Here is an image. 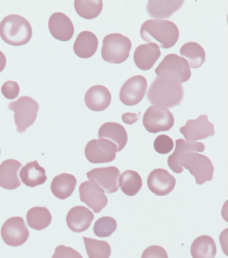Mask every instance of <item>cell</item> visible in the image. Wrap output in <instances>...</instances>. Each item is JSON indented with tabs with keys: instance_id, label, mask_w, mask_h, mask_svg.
Returning a JSON list of instances; mask_svg holds the SVG:
<instances>
[{
	"instance_id": "obj_12",
	"label": "cell",
	"mask_w": 228,
	"mask_h": 258,
	"mask_svg": "<svg viewBox=\"0 0 228 258\" xmlns=\"http://www.w3.org/2000/svg\"><path fill=\"white\" fill-rule=\"evenodd\" d=\"M79 191L80 201L95 213L101 212L108 204V198L105 192L94 180L82 182Z\"/></svg>"
},
{
	"instance_id": "obj_19",
	"label": "cell",
	"mask_w": 228,
	"mask_h": 258,
	"mask_svg": "<svg viewBox=\"0 0 228 258\" xmlns=\"http://www.w3.org/2000/svg\"><path fill=\"white\" fill-rule=\"evenodd\" d=\"M111 95L108 88L97 85L89 88L85 95V103L89 110L103 111L110 106Z\"/></svg>"
},
{
	"instance_id": "obj_33",
	"label": "cell",
	"mask_w": 228,
	"mask_h": 258,
	"mask_svg": "<svg viewBox=\"0 0 228 258\" xmlns=\"http://www.w3.org/2000/svg\"><path fill=\"white\" fill-rule=\"evenodd\" d=\"M117 229L116 220L110 217H103L99 218L94 225V233L100 238L110 237Z\"/></svg>"
},
{
	"instance_id": "obj_36",
	"label": "cell",
	"mask_w": 228,
	"mask_h": 258,
	"mask_svg": "<svg viewBox=\"0 0 228 258\" xmlns=\"http://www.w3.org/2000/svg\"><path fill=\"white\" fill-rule=\"evenodd\" d=\"M53 258H83L82 255L72 247L59 246L56 247Z\"/></svg>"
},
{
	"instance_id": "obj_11",
	"label": "cell",
	"mask_w": 228,
	"mask_h": 258,
	"mask_svg": "<svg viewBox=\"0 0 228 258\" xmlns=\"http://www.w3.org/2000/svg\"><path fill=\"white\" fill-rule=\"evenodd\" d=\"M147 90V80L141 75L131 77L122 85L120 100L124 105L134 106L140 103Z\"/></svg>"
},
{
	"instance_id": "obj_14",
	"label": "cell",
	"mask_w": 228,
	"mask_h": 258,
	"mask_svg": "<svg viewBox=\"0 0 228 258\" xmlns=\"http://www.w3.org/2000/svg\"><path fill=\"white\" fill-rule=\"evenodd\" d=\"M87 176L88 180H94L104 192L112 194L119 190L120 171L117 167L95 168L89 171Z\"/></svg>"
},
{
	"instance_id": "obj_4",
	"label": "cell",
	"mask_w": 228,
	"mask_h": 258,
	"mask_svg": "<svg viewBox=\"0 0 228 258\" xmlns=\"http://www.w3.org/2000/svg\"><path fill=\"white\" fill-rule=\"evenodd\" d=\"M179 165L182 168L189 170L191 175L195 178L198 185H202L213 179L214 166L207 156L198 152H188L180 156Z\"/></svg>"
},
{
	"instance_id": "obj_21",
	"label": "cell",
	"mask_w": 228,
	"mask_h": 258,
	"mask_svg": "<svg viewBox=\"0 0 228 258\" xmlns=\"http://www.w3.org/2000/svg\"><path fill=\"white\" fill-rule=\"evenodd\" d=\"M205 150V146L201 142H187L184 139L176 140V148L173 153L169 156L167 160L168 167L176 174H181L183 172L182 167L179 165L180 156L188 153V152H202Z\"/></svg>"
},
{
	"instance_id": "obj_8",
	"label": "cell",
	"mask_w": 228,
	"mask_h": 258,
	"mask_svg": "<svg viewBox=\"0 0 228 258\" xmlns=\"http://www.w3.org/2000/svg\"><path fill=\"white\" fill-rule=\"evenodd\" d=\"M1 238L10 247H20L29 239L30 232L24 219L21 217L8 218L1 227Z\"/></svg>"
},
{
	"instance_id": "obj_7",
	"label": "cell",
	"mask_w": 228,
	"mask_h": 258,
	"mask_svg": "<svg viewBox=\"0 0 228 258\" xmlns=\"http://www.w3.org/2000/svg\"><path fill=\"white\" fill-rule=\"evenodd\" d=\"M156 75L168 78L179 83L187 82L191 78V70L187 61L177 54L171 53L165 57L155 70Z\"/></svg>"
},
{
	"instance_id": "obj_22",
	"label": "cell",
	"mask_w": 228,
	"mask_h": 258,
	"mask_svg": "<svg viewBox=\"0 0 228 258\" xmlns=\"http://www.w3.org/2000/svg\"><path fill=\"white\" fill-rule=\"evenodd\" d=\"M98 48V39L91 31H85L78 35L73 44V51L81 59L91 58Z\"/></svg>"
},
{
	"instance_id": "obj_34",
	"label": "cell",
	"mask_w": 228,
	"mask_h": 258,
	"mask_svg": "<svg viewBox=\"0 0 228 258\" xmlns=\"http://www.w3.org/2000/svg\"><path fill=\"white\" fill-rule=\"evenodd\" d=\"M156 152L160 154H167L173 150L174 143L171 137L167 135H160L156 137L153 144Z\"/></svg>"
},
{
	"instance_id": "obj_20",
	"label": "cell",
	"mask_w": 228,
	"mask_h": 258,
	"mask_svg": "<svg viewBox=\"0 0 228 258\" xmlns=\"http://www.w3.org/2000/svg\"><path fill=\"white\" fill-rule=\"evenodd\" d=\"M22 164L16 160H7L0 164V187L5 190H16L21 185L18 177Z\"/></svg>"
},
{
	"instance_id": "obj_28",
	"label": "cell",
	"mask_w": 228,
	"mask_h": 258,
	"mask_svg": "<svg viewBox=\"0 0 228 258\" xmlns=\"http://www.w3.org/2000/svg\"><path fill=\"white\" fill-rule=\"evenodd\" d=\"M180 55L193 69L200 68L206 60V53L202 46L195 42H188L180 48Z\"/></svg>"
},
{
	"instance_id": "obj_26",
	"label": "cell",
	"mask_w": 228,
	"mask_h": 258,
	"mask_svg": "<svg viewBox=\"0 0 228 258\" xmlns=\"http://www.w3.org/2000/svg\"><path fill=\"white\" fill-rule=\"evenodd\" d=\"M76 184L75 176L70 174H61L53 178L51 183V190L55 197L65 200L73 194Z\"/></svg>"
},
{
	"instance_id": "obj_31",
	"label": "cell",
	"mask_w": 228,
	"mask_h": 258,
	"mask_svg": "<svg viewBox=\"0 0 228 258\" xmlns=\"http://www.w3.org/2000/svg\"><path fill=\"white\" fill-rule=\"evenodd\" d=\"M102 0L88 1V0H75L74 8L77 14L84 19L91 20L96 18L103 10Z\"/></svg>"
},
{
	"instance_id": "obj_2",
	"label": "cell",
	"mask_w": 228,
	"mask_h": 258,
	"mask_svg": "<svg viewBox=\"0 0 228 258\" xmlns=\"http://www.w3.org/2000/svg\"><path fill=\"white\" fill-rule=\"evenodd\" d=\"M141 38L148 43H154L163 49H169L176 45L179 38V28L167 20L152 19L143 23Z\"/></svg>"
},
{
	"instance_id": "obj_38",
	"label": "cell",
	"mask_w": 228,
	"mask_h": 258,
	"mask_svg": "<svg viewBox=\"0 0 228 258\" xmlns=\"http://www.w3.org/2000/svg\"><path fill=\"white\" fill-rule=\"evenodd\" d=\"M140 113H125L122 115V120L128 125H132L135 122L137 121V119L139 118Z\"/></svg>"
},
{
	"instance_id": "obj_32",
	"label": "cell",
	"mask_w": 228,
	"mask_h": 258,
	"mask_svg": "<svg viewBox=\"0 0 228 258\" xmlns=\"http://www.w3.org/2000/svg\"><path fill=\"white\" fill-rule=\"evenodd\" d=\"M83 241L88 258H110L111 247L109 243L86 237H83Z\"/></svg>"
},
{
	"instance_id": "obj_17",
	"label": "cell",
	"mask_w": 228,
	"mask_h": 258,
	"mask_svg": "<svg viewBox=\"0 0 228 258\" xmlns=\"http://www.w3.org/2000/svg\"><path fill=\"white\" fill-rule=\"evenodd\" d=\"M94 214L84 206H76L69 210L66 224L70 230L74 232H85L90 227L94 220Z\"/></svg>"
},
{
	"instance_id": "obj_23",
	"label": "cell",
	"mask_w": 228,
	"mask_h": 258,
	"mask_svg": "<svg viewBox=\"0 0 228 258\" xmlns=\"http://www.w3.org/2000/svg\"><path fill=\"white\" fill-rule=\"evenodd\" d=\"M20 178L24 185L35 188L46 182L47 176L45 168L38 164L37 160L27 163L20 171Z\"/></svg>"
},
{
	"instance_id": "obj_24",
	"label": "cell",
	"mask_w": 228,
	"mask_h": 258,
	"mask_svg": "<svg viewBox=\"0 0 228 258\" xmlns=\"http://www.w3.org/2000/svg\"><path fill=\"white\" fill-rule=\"evenodd\" d=\"M184 4L183 0H168V1H154L151 0L147 3V12L150 16L156 19L169 18L176 11Z\"/></svg>"
},
{
	"instance_id": "obj_40",
	"label": "cell",
	"mask_w": 228,
	"mask_h": 258,
	"mask_svg": "<svg viewBox=\"0 0 228 258\" xmlns=\"http://www.w3.org/2000/svg\"></svg>"
},
{
	"instance_id": "obj_13",
	"label": "cell",
	"mask_w": 228,
	"mask_h": 258,
	"mask_svg": "<svg viewBox=\"0 0 228 258\" xmlns=\"http://www.w3.org/2000/svg\"><path fill=\"white\" fill-rule=\"evenodd\" d=\"M179 132L186 138V141L194 143L214 136L215 127L212 123L209 121L207 115H202L197 119L187 120V124L180 127Z\"/></svg>"
},
{
	"instance_id": "obj_27",
	"label": "cell",
	"mask_w": 228,
	"mask_h": 258,
	"mask_svg": "<svg viewBox=\"0 0 228 258\" xmlns=\"http://www.w3.org/2000/svg\"><path fill=\"white\" fill-rule=\"evenodd\" d=\"M191 254L193 258H215L217 254L216 243L209 236H200L191 246Z\"/></svg>"
},
{
	"instance_id": "obj_9",
	"label": "cell",
	"mask_w": 228,
	"mask_h": 258,
	"mask_svg": "<svg viewBox=\"0 0 228 258\" xmlns=\"http://www.w3.org/2000/svg\"><path fill=\"white\" fill-rule=\"evenodd\" d=\"M117 146L104 138L89 141L85 148L87 160L93 164L110 163L116 158Z\"/></svg>"
},
{
	"instance_id": "obj_25",
	"label": "cell",
	"mask_w": 228,
	"mask_h": 258,
	"mask_svg": "<svg viewBox=\"0 0 228 258\" xmlns=\"http://www.w3.org/2000/svg\"><path fill=\"white\" fill-rule=\"evenodd\" d=\"M98 137L111 141L117 146V152H121L128 142V135L125 128L122 125L113 122L103 124L99 129Z\"/></svg>"
},
{
	"instance_id": "obj_18",
	"label": "cell",
	"mask_w": 228,
	"mask_h": 258,
	"mask_svg": "<svg viewBox=\"0 0 228 258\" xmlns=\"http://www.w3.org/2000/svg\"><path fill=\"white\" fill-rule=\"evenodd\" d=\"M161 55L160 47L154 43H148L137 47L134 53V62L137 68L148 71L155 64Z\"/></svg>"
},
{
	"instance_id": "obj_35",
	"label": "cell",
	"mask_w": 228,
	"mask_h": 258,
	"mask_svg": "<svg viewBox=\"0 0 228 258\" xmlns=\"http://www.w3.org/2000/svg\"><path fill=\"white\" fill-rule=\"evenodd\" d=\"M19 85L16 81H7L1 87V93L5 98L14 100L19 95Z\"/></svg>"
},
{
	"instance_id": "obj_5",
	"label": "cell",
	"mask_w": 228,
	"mask_h": 258,
	"mask_svg": "<svg viewBox=\"0 0 228 258\" xmlns=\"http://www.w3.org/2000/svg\"><path fill=\"white\" fill-rule=\"evenodd\" d=\"M132 45L130 38L119 33L107 35L103 38L102 57L103 61L121 64L130 57Z\"/></svg>"
},
{
	"instance_id": "obj_15",
	"label": "cell",
	"mask_w": 228,
	"mask_h": 258,
	"mask_svg": "<svg viewBox=\"0 0 228 258\" xmlns=\"http://www.w3.org/2000/svg\"><path fill=\"white\" fill-rule=\"evenodd\" d=\"M149 190L158 196H165L174 190L176 180L166 169L158 168L152 171L147 178Z\"/></svg>"
},
{
	"instance_id": "obj_10",
	"label": "cell",
	"mask_w": 228,
	"mask_h": 258,
	"mask_svg": "<svg viewBox=\"0 0 228 258\" xmlns=\"http://www.w3.org/2000/svg\"><path fill=\"white\" fill-rule=\"evenodd\" d=\"M143 125L150 133L168 131L174 125L170 110L158 106L149 107L143 117Z\"/></svg>"
},
{
	"instance_id": "obj_30",
	"label": "cell",
	"mask_w": 228,
	"mask_h": 258,
	"mask_svg": "<svg viewBox=\"0 0 228 258\" xmlns=\"http://www.w3.org/2000/svg\"><path fill=\"white\" fill-rule=\"evenodd\" d=\"M143 182L140 175L133 170H127L120 175L119 187L128 196H134L140 191Z\"/></svg>"
},
{
	"instance_id": "obj_37",
	"label": "cell",
	"mask_w": 228,
	"mask_h": 258,
	"mask_svg": "<svg viewBox=\"0 0 228 258\" xmlns=\"http://www.w3.org/2000/svg\"><path fill=\"white\" fill-rule=\"evenodd\" d=\"M141 258H168L167 251L160 246H152L144 251Z\"/></svg>"
},
{
	"instance_id": "obj_29",
	"label": "cell",
	"mask_w": 228,
	"mask_h": 258,
	"mask_svg": "<svg viewBox=\"0 0 228 258\" xmlns=\"http://www.w3.org/2000/svg\"><path fill=\"white\" fill-rule=\"evenodd\" d=\"M27 224L36 230L42 231L48 227L52 222V215L46 207H34L27 212Z\"/></svg>"
},
{
	"instance_id": "obj_16",
	"label": "cell",
	"mask_w": 228,
	"mask_h": 258,
	"mask_svg": "<svg viewBox=\"0 0 228 258\" xmlns=\"http://www.w3.org/2000/svg\"><path fill=\"white\" fill-rule=\"evenodd\" d=\"M50 33L59 41L71 40L74 35V26L71 19L64 13H54L48 22Z\"/></svg>"
},
{
	"instance_id": "obj_39",
	"label": "cell",
	"mask_w": 228,
	"mask_h": 258,
	"mask_svg": "<svg viewBox=\"0 0 228 258\" xmlns=\"http://www.w3.org/2000/svg\"><path fill=\"white\" fill-rule=\"evenodd\" d=\"M6 64H7L6 56H5L4 53L0 51V73L4 70L5 67H6Z\"/></svg>"
},
{
	"instance_id": "obj_1",
	"label": "cell",
	"mask_w": 228,
	"mask_h": 258,
	"mask_svg": "<svg viewBox=\"0 0 228 258\" xmlns=\"http://www.w3.org/2000/svg\"><path fill=\"white\" fill-rule=\"evenodd\" d=\"M183 97L182 85L164 77H157L151 84L147 93V99L153 106L165 109L178 106L182 102Z\"/></svg>"
},
{
	"instance_id": "obj_3",
	"label": "cell",
	"mask_w": 228,
	"mask_h": 258,
	"mask_svg": "<svg viewBox=\"0 0 228 258\" xmlns=\"http://www.w3.org/2000/svg\"><path fill=\"white\" fill-rule=\"evenodd\" d=\"M0 37L10 46L26 45L32 37L31 23L18 15L6 16L0 23Z\"/></svg>"
},
{
	"instance_id": "obj_6",
	"label": "cell",
	"mask_w": 228,
	"mask_h": 258,
	"mask_svg": "<svg viewBox=\"0 0 228 258\" xmlns=\"http://www.w3.org/2000/svg\"><path fill=\"white\" fill-rule=\"evenodd\" d=\"M8 109L15 112V123L17 131L23 133L36 121L39 105L31 97L23 96L16 102L9 103Z\"/></svg>"
}]
</instances>
